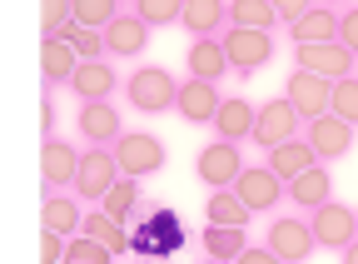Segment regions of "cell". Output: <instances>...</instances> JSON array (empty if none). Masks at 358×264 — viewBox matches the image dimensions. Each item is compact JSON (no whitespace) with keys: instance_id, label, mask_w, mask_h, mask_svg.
I'll return each mask as SVG.
<instances>
[{"instance_id":"1","label":"cell","mask_w":358,"mask_h":264,"mask_svg":"<svg viewBox=\"0 0 358 264\" xmlns=\"http://www.w3.org/2000/svg\"><path fill=\"white\" fill-rule=\"evenodd\" d=\"M179 249H185V219L155 200H145V209L129 225V254L134 259H169Z\"/></svg>"},{"instance_id":"2","label":"cell","mask_w":358,"mask_h":264,"mask_svg":"<svg viewBox=\"0 0 358 264\" xmlns=\"http://www.w3.org/2000/svg\"><path fill=\"white\" fill-rule=\"evenodd\" d=\"M124 100H129V110H140V115H164L179 100V80L164 65H140V70H129V80H124Z\"/></svg>"},{"instance_id":"3","label":"cell","mask_w":358,"mask_h":264,"mask_svg":"<svg viewBox=\"0 0 358 264\" xmlns=\"http://www.w3.org/2000/svg\"><path fill=\"white\" fill-rule=\"evenodd\" d=\"M224 50H229V65L234 75H254L274 60V30H259V25H229L219 35Z\"/></svg>"},{"instance_id":"4","label":"cell","mask_w":358,"mask_h":264,"mask_svg":"<svg viewBox=\"0 0 358 264\" xmlns=\"http://www.w3.org/2000/svg\"><path fill=\"white\" fill-rule=\"evenodd\" d=\"M120 174H124V169H120V160H115V145H90L85 160H80V174H75V195H80L85 204H100Z\"/></svg>"},{"instance_id":"5","label":"cell","mask_w":358,"mask_h":264,"mask_svg":"<svg viewBox=\"0 0 358 264\" xmlns=\"http://www.w3.org/2000/svg\"><path fill=\"white\" fill-rule=\"evenodd\" d=\"M264 239H268V249H274V259H284V264H303L308 254H313V225L303 214H274L268 219V230H264Z\"/></svg>"},{"instance_id":"6","label":"cell","mask_w":358,"mask_h":264,"mask_svg":"<svg viewBox=\"0 0 358 264\" xmlns=\"http://www.w3.org/2000/svg\"><path fill=\"white\" fill-rule=\"evenodd\" d=\"M115 160H120V169H124V174H140V180H150V174H159V169H164L169 150L150 135V130H124V135L115 140Z\"/></svg>"},{"instance_id":"7","label":"cell","mask_w":358,"mask_h":264,"mask_svg":"<svg viewBox=\"0 0 358 264\" xmlns=\"http://www.w3.org/2000/svg\"><path fill=\"white\" fill-rule=\"evenodd\" d=\"M303 115L294 110V100L289 95H279V100H268V105H259V120H254V145L259 150H268V145H284V140H294V135H303Z\"/></svg>"},{"instance_id":"8","label":"cell","mask_w":358,"mask_h":264,"mask_svg":"<svg viewBox=\"0 0 358 264\" xmlns=\"http://www.w3.org/2000/svg\"><path fill=\"white\" fill-rule=\"evenodd\" d=\"M194 174L209 185V190H224V185H234L239 174H244V150H239V140H209L204 150H199V160H194Z\"/></svg>"},{"instance_id":"9","label":"cell","mask_w":358,"mask_h":264,"mask_svg":"<svg viewBox=\"0 0 358 264\" xmlns=\"http://www.w3.org/2000/svg\"><path fill=\"white\" fill-rule=\"evenodd\" d=\"M289 100H294V110L303 115V120H319V115H329L334 110V80L329 75H319V70H294L289 75V90H284Z\"/></svg>"},{"instance_id":"10","label":"cell","mask_w":358,"mask_h":264,"mask_svg":"<svg viewBox=\"0 0 358 264\" xmlns=\"http://www.w3.org/2000/svg\"><path fill=\"white\" fill-rule=\"evenodd\" d=\"M150 30H155V25H150L140 11H120V15L105 25V55H110V60H134V55H145Z\"/></svg>"},{"instance_id":"11","label":"cell","mask_w":358,"mask_h":264,"mask_svg":"<svg viewBox=\"0 0 358 264\" xmlns=\"http://www.w3.org/2000/svg\"><path fill=\"white\" fill-rule=\"evenodd\" d=\"M234 190L244 195V204H249L254 214H274V209L284 204V195H289V185H284L268 165H244V174L234 180Z\"/></svg>"},{"instance_id":"12","label":"cell","mask_w":358,"mask_h":264,"mask_svg":"<svg viewBox=\"0 0 358 264\" xmlns=\"http://www.w3.org/2000/svg\"><path fill=\"white\" fill-rule=\"evenodd\" d=\"M294 65L303 70H319L329 80H343L358 70V55L343 46V40H313V46H294Z\"/></svg>"},{"instance_id":"13","label":"cell","mask_w":358,"mask_h":264,"mask_svg":"<svg viewBox=\"0 0 358 264\" xmlns=\"http://www.w3.org/2000/svg\"><path fill=\"white\" fill-rule=\"evenodd\" d=\"M308 225H313V239L324 249H343L358 235V209H348L338 200H324L319 209H308Z\"/></svg>"},{"instance_id":"14","label":"cell","mask_w":358,"mask_h":264,"mask_svg":"<svg viewBox=\"0 0 358 264\" xmlns=\"http://www.w3.org/2000/svg\"><path fill=\"white\" fill-rule=\"evenodd\" d=\"M353 130H358V125H348L343 115L329 110V115H319V120H308V125H303V135H308L313 150H319L324 165H334V160H343V155L353 150Z\"/></svg>"},{"instance_id":"15","label":"cell","mask_w":358,"mask_h":264,"mask_svg":"<svg viewBox=\"0 0 358 264\" xmlns=\"http://www.w3.org/2000/svg\"><path fill=\"white\" fill-rule=\"evenodd\" d=\"M75 130L85 145H115L124 135V120L110 100H80V115H75Z\"/></svg>"},{"instance_id":"16","label":"cell","mask_w":358,"mask_h":264,"mask_svg":"<svg viewBox=\"0 0 358 264\" xmlns=\"http://www.w3.org/2000/svg\"><path fill=\"white\" fill-rule=\"evenodd\" d=\"M219 105H224L219 80H199V75H185V80H179V100H174L179 120L204 125V120H214V115H219Z\"/></svg>"},{"instance_id":"17","label":"cell","mask_w":358,"mask_h":264,"mask_svg":"<svg viewBox=\"0 0 358 264\" xmlns=\"http://www.w3.org/2000/svg\"><path fill=\"white\" fill-rule=\"evenodd\" d=\"M65 90H75V100H110V95L120 90V75L110 70L105 55H100V60H80Z\"/></svg>"},{"instance_id":"18","label":"cell","mask_w":358,"mask_h":264,"mask_svg":"<svg viewBox=\"0 0 358 264\" xmlns=\"http://www.w3.org/2000/svg\"><path fill=\"white\" fill-rule=\"evenodd\" d=\"M80 150L60 135H45V190H75V174H80Z\"/></svg>"},{"instance_id":"19","label":"cell","mask_w":358,"mask_h":264,"mask_svg":"<svg viewBox=\"0 0 358 264\" xmlns=\"http://www.w3.org/2000/svg\"><path fill=\"white\" fill-rule=\"evenodd\" d=\"M80 60H85V55L70 46V40L45 35V46H40V75H45V90H60V85H70V75H75Z\"/></svg>"},{"instance_id":"20","label":"cell","mask_w":358,"mask_h":264,"mask_svg":"<svg viewBox=\"0 0 358 264\" xmlns=\"http://www.w3.org/2000/svg\"><path fill=\"white\" fill-rule=\"evenodd\" d=\"M264 165L289 185L294 174H303L308 165H319V150L308 145V135H294V140H284V145H268V150H264Z\"/></svg>"},{"instance_id":"21","label":"cell","mask_w":358,"mask_h":264,"mask_svg":"<svg viewBox=\"0 0 358 264\" xmlns=\"http://www.w3.org/2000/svg\"><path fill=\"white\" fill-rule=\"evenodd\" d=\"M185 70L199 75V80H224L234 65H229V50H224V40H219V35H199V40H189Z\"/></svg>"},{"instance_id":"22","label":"cell","mask_w":358,"mask_h":264,"mask_svg":"<svg viewBox=\"0 0 358 264\" xmlns=\"http://www.w3.org/2000/svg\"><path fill=\"white\" fill-rule=\"evenodd\" d=\"M179 30H189V40H199V35H224V30H229V0H185Z\"/></svg>"},{"instance_id":"23","label":"cell","mask_w":358,"mask_h":264,"mask_svg":"<svg viewBox=\"0 0 358 264\" xmlns=\"http://www.w3.org/2000/svg\"><path fill=\"white\" fill-rule=\"evenodd\" d=\"M294 46H313V40H338V6H313V11H303L299 20H289V30H284Z\"/></svg>"},{"instance_id":"24","label":"cell","mask_w":358,"mask_h":264,"mask_svg":"<svg viewBox=\"0 0 358 264\" xmlns=\"http://www.w3.org/2000/svg\"><path fill=\"white\" fill-rule=\"evenodd\" d=\"M254 120H259V105H249L244 95H229L209 125H214V135H219V140H239V145H244V140L254 135Z\"/></svg>"},{"instance_id":"25","label":"cell","mask_w":358,"mask_h":264,"mask_svg":"<svg viewBox=\"0 0 358 264\" xmlns=\"http://www.w3.org/2000/svg\"><path fill=\"white\" fill-rule=\"evenodd\" d=\"M289 200H294L299 209H319L324 200H334V174H329V165L319 160V165H308L303 174H294V180H289Z\"/></svg>"},{"instance_id":"26","label":"cell","mask_w":358,"mask_h":264,"mask_svg":"<svg viewBox=\"0 0 358 264\" xmlns=\"http://www.w3.org/2000/svg\"><path fill=\"white\" fill-rule=\"evenodd\" d=\"M249 249V225H219V219H209V230H204V254L219 259V264H234L244 259Z\"/></svg>"},{"instance_id":"27","label":"cell","mask_w":358,"mask_h":264,"mask_svg":"<svg viewBox=\"0 0 358 264\" xmlns=\"http://www.w3.org/2000/svg\"><path fill=\"white\" fill-rule=\"evenodd\" d=\"M80 225H85V200L75 190H50V195H45V230L75 235Z\"/></svg>"},{"instance_id":"28","label":"cell","mask_w":358,"mask_h":264,"mask_svg":"<svg viewBox=\"0 0 358 264\" xmlns=\"http://www.w3.org/2000/svg\"><path fill=\"white\" fill-rule=\"evenodd\" d=\"M115 219H124V225H134V214L145 209V190H140V174H120V180L110 185V195L100 200Z\"/></svg>"},{"instance_id":"29","label":"cell","mask_w":358,"mask_h":264,"mask_svg":"<svg viewBox=\"0 0 358 264\" xmlns=\"http://www.w3.org/2000/svg\"><path fill=\"white\" fill-rule=\"evenodd\" d=\"M80 230H90L95 239H105V244H110V249H115L120 259L129 254V235H124V219H115V214H110L105 204H100V209H85V225H80Z\"/></svg>"},{"instance_id":"30","label":"cell","mask_w":358,"mask_h":264,"mask_svg":"<svg viewBox=\"0 0 358 264\" xmlns=\"http://www.w3.org/2000/svg\"><path fill=\"white\" fill-rule=\"evenodd\" d=\"M209 219H219V225H249L254 209L244 204V195H239L234 185H224V190L209 195Z\"/></svg>"},{"instance_id":"31","label":"cell","mask_w":358,"mask_h":264,"mask_svg":"<svg viewBox=\"0 0 358 264\" xmlns=\"http://www.w3.org/2000/svg\"><path fill=\"white\" fill-rule=\"evenodd\" d=\"M229 25L274 30V25H279V11H274V0H229Z\"/></svg>"},{"instance_id":"32","label":"cell","mask_w":358,"mask_h":264,"mask_svg":"<svg viewBox=\"0 0 358 264\" xmlns=\"http://www.w3.org/2000/svg\"><path fill=\"white\" fill-rule=\"evenodd\" d=\"M110 259H120L105 239H95L90 230H75V239H70V249H65V264H110Z\"/></svg>"},{"instance_id":"33","label":"cell","mask_w":358,"mask_h":264,"mask_svg":"<svg viewBox=\"0 0 358 264\" xmlns=\"http://www.w3.org/2000/svg\"><path fill=\"white\" fill-rule=\"evenodd\" d=\"M134 11H140V15L159 30V25H179V15H185V0H134Z\"/></svg>"},{"instance_id":"34","label":"cell","mask_w":358,"mask_h":264,"mask_svg":"<svg viewBox=\"0 0 358 264\" xmlns=\"http://www.w3.org/2000/svg\"><path fill=\"white\" fill-rule=\"evenodd\" d=\"M115 15H120V0H75V20L95 25V30H105Z\"/></svg>"},{"instance_id":"35","label":"cell","mask_w":358,"mask_h":264,"mask_svg":"<svg viewBox=\"0 0 358 264\" xmlns=\"http://www.w3.org/2000/svg\"><path fill=\"white\" fill-rule=\"evenodd\" d=\"M334 115H343L348 125H358V75L334 80Z\"/></svg>"},{"instance_id":"36","label":"cell","mask_w":358,"mask_h":264,"mask_svg":"<svg viewBox=\"0 0 358 264\" xmlns=\"http://www.w3.org/2000/svg\"><path fill=\"white\" fill-rule=\"evenodd\" d=\"M75 15V0H40V30L45 35H60V25Z\"/></svg>"},{"instance_id":"37","label":"cell","mask_w":358,"mask_h":264,"mask_svg":"<svg viewBox=\"0 0 358 264\" xmlns=\"http://www.w3.org/2000/svg\"><path fill=\"white\" fill-rule=\"evenodd\" d=\"M338 40H343V46H348L353 55H358V0L338 11Z\"/></svg>"},{"instance_id":"38","label":"cell","mask_w":358,"mask_h":264,"mask_svg":"<svg viewBox=\"0 0 358 264\" xmlns=\"http://www.w3.org/2000/svg\"><path fill=\"white\" fill-rule=\"evenodd\" d=\"M65 249H70V244H65L60 230H45V239H40V259H45V264H65Z\"/></svg>"},{"instance_id":"39","label":"cell","mask_w":358,"mask_h":264,"mask_svg":"<svg viewBox=\"0 0 358 264\" xmlns=\"http://www.w3.org/2000/svg\"><path fill=\"white\" fill-rule=\"evenodd\" d=\"M313 6H319V0H274V11H279V20L289 25V20H299L303 11H313Z\"/></svg>"},{"instance_id":"40","label":"cell","mask_w":358,"mask_h":264,"mask_svg":"<svg viewBox=\"0 0 358 264\" xmlns=\"http://www.w3.org/2000/svg\"><path fill=\"white\" fill-rule=\"evenodd\" d=\"M338 254H343V259H348V264H358V235H353V239H348V244H343V249H338Z\"/></svg>"},{"instance_id":"41","label":"cell","mask_w":358,"mask_h":264,"mask_svg":"<svg viewBox=\"0 0 358 264\" xmlns=\"http://www.w3.org/2000/svg\"><path fill=\"white\" fill-rule=\"evenodd\" d=\"M324 6H338V11H343V6H353V0H324Z\"/></svg>"}]
</instances>
